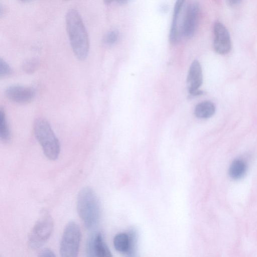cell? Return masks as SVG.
<instances>
[{"mask_svg":"<svg viewBox=\"0 0 257 257\" xmlns=\"http://www.w3.org/2000/svg\"><path fill=\"white\" fill-rule=\"evenodd\" d=\"M66 29L73 51L80 60L87 56L89 43L85 26L79 12L70 9L66 15Z\"/></svg>","mask_w":257,"mask_h":257,"instance_id":"cell-1","label":"cell"},{"mask_svg":"<svg viewBox=\"0 0 257 257\" xmlns=\"http://www.w3.org/2000/svg\"><path fill=\"white\" fill-rule=\"evenodd\" d=\"M77 209L85 226L91 229L98 223L101 216L99 200L92 189L85 187L78 195Z\"/></svg>","mask_w":257,"mask_h":257,"instance_id":"cell-2","label":"cell"},{"mask_svg":"<svg viewBox=\"0 0 257 257\" xmlns=\"http://www.w3.org/2000/svg\"><path fill=\"white\" fill-rule=\"evenodd\" d=\"M34 132L46 157L51 160L57 159L60 153V144L49 122L44 118L37 119Z\"/></svg>","mask_w":257,"mask_h":257,"instance_id":"cell-3","label":"cell"},{"mask_svg":"<svg viewBox=\"0 0 257 257\" xmlns=\"http://www.w3.org/2000/svg\"><path fill=\"white\" fill-rule=\"evenodd\" d=\"M81 231L78 225L70 221L65 226L61 240L60 254L61 257H78Z\"/></svg>","mask_w":257,"mask_h":257,"instance_id":"cell-4","label":"cell"},{"mask_svg":"<svg viewBox=\"0 0 257 257\" xmlns=\"http://www.w3.org/2000/svg\"><path fill=\"white\" fill-rule=\"evenodd\" d=\"M53 229L51 216L44 212L32 229L28 239L29 246L34 249L42 246L50 236Z\"/></svg>","mask_w":257,"mask_h":257,"instance_id":"cell-5","label":"cell"},{"mask_svg":"<svg viewBox=\"0 0 257 257\" xmlns=\"http://www.w3.org/2000/svg\"><path fill=\"white\" fill-rule=\"evenodd\" d=\"M86 257H113L101 232H94L89 237L86 246Z\"/></svg>","mask_w":257,"mask_h":257,"instance_id":"cell-6","label":"cell"},{"mask_svg":"<svg viewBox=\"0 0 257 257\" xmlns=\"http://www.w3.org/2000/svg\"><path fill=\"white\" fill-rule=\"evenodd\" d=\"M213 47L218 54H227L231 49L232 43L229 33L225 26L220 22L215 23L213 27Z\"/></svg>","mask_w":257,"mask_h":257,"instance_id":"cell-7","label":"cell"},{"mask_svg":"<svg viewBox=\"0 0 257 257\" xmlns=\"http://www.w3.org/2000/svg\"><path fill=\"white\" fill-rule=\"evenodd\" d=\"M199 5L196 2L188 5L181 26V33L186 38H191L194 34L197 25Z\"/></svg>","mask_w":257,"mask_h":257,"instance_id":"cell-8","label":"cell"},{"mask_svg":"<svg viewBox=\"0 0 257 257\" xmlns=\"http://www.w3.org/2000/svg\"><path fill=\"white\" fill-rule=\"evenodd\" d=\"M203 83V73L200 62L194 60L191 64L187 77V86L191 95H202L203 92L199 90Z\"/></svg>","mask_w":257,"mask_h":257,"instance_id":"cell-9","label":"cell"},{"mask_svg":"<svg viewBox=\"0 0 257 257\" xmlns=\"http://www.w3.org/2000/svg\"><path fill=\"white\" fill-rule=\"evenodd\" d=\"M5 94L10 100L19 103L30 101L34 96V91L31 88L22 85H11L5 90Z\"/></svg>","mask_w":257,"mask_h":257,"instance_id":"cell-10","label":"cell"},{"mask_svg":"<svg viewBox=\"0 0 257 257\" xmlns=\"http://www.w3.org/2000/svg\"><path fill=\"white\" fill-rule=\"evenodd\" d=\"M184 3V1H177L174 6L172 23L169 35V40L171 43H176L179 37L178 21Z\"/></svg>","mask_w":257,"mask_h":257,"instance_id":"cell-11","label":"cell"},{"mask_svg":"<svg viewBox=\"0 0 257 257\" xmlns=\"http://www.w3.org/2000/svg\"><path fill=\"white\" fill-rule=\"evenodd\" d=\"M215 112L214 104L208 100L198 103L194 109L195 116L199 118H208L212 116Z\"/></svg>","mask_w":257,"mask_h":257,"instance_id":"cell-12","label":"cell"},{"mask_svg":"<svg viewBox=\"0 0 257 257\" xmlns=\"http://www.w3.org/2000/svg\"><path fill=\"white\" fill-rule=\"evenodd\" d=\"M247 170L246 163L241 159H234L229 166L228 175L233 180H238L245 175Z\"/></svg>","mask_w":257,"mask_h":257,"instance_id":"cell-13","label":"cell"},{"mask_svg":"<svg viewBox=\"0 0 257 257\" xmlns=\"http://www.w3.org/2000/svg\"><path fill=\"white\" fill-rule=\"evenodd\" d=\"M128 245L126 252L124 253L126 257H140L138 249V234L137 230L131 228L128 233Z\"/></svg>","mask_w":257,"mask_h":257,"instance_id":"cell-14","label":"cell"},{"mask_svg":"<svg viewBox=\"0 0 257 257\" xmlns=\"http://www.w3.org/2000/svg\"><path fill=\"white\" fill-rule=\"evenodd\" d=\"M114 247L118 251L124 253L128 245V236L127 233H119L113 238Z\"/></svg>","mask_w":257,"mask_h":257,"instance_id":"cell-15","label":"cell"},{"mask_svg":"<svg viewBox=\"0 0 257 257\" xmlns=\"http://www.w3.org/2000/svg\"><path fill=\"white\" fill-rule=\"evenodd\" d=\"M0 138L4 142H8L11 139V133L4 110L0 109Z\"/></svg>","mask_w":257,"mask_h":257,"instance_id":"cell-16","label":"cell"},{"mask_svg":"<svg viewBox=\"0 0 257 257\" xmlns=\"http://www.w3.org/2000/svg\"><path fill=\"white\" fill-rule=\"evenodd\" d=\"M39 65V60L36 58H31L26 60L22 65V69L27 73L33 72Z\"/></svg>","mask_w":257,"mask_h":257,"instance_id":"cell-17","label":"cell"},{"mask_svg":"<svg viewBox=\"0 0 257 257\" xmlns=\"http://www.w3.org/2000/svg\"><path fill=\"white\" fill-rule=\"evenodd\" d=\"M118 38V32L116 30H111L104 35L102 41L105 45H112L116 42Z\"/></svg>","mask_w":257,"mask_h":257,"instance_id":"cell-18","label":"cell"},{"mask_svg":"<svg viewBox=\"0 0 257 257\" xmlns=\"http://www.w3.org/2000/svg\"><path fill=\"white\" fill-rule=\"evenodd\" d=\"M13 70L10 65L3 59H0V76L1 77L10 75Z\"/></svg>","mask_w":257,"mask_h":257,"instance_id":"cell-19","label":"cell"},{"mask_svg":"<svg viewBox=\"0 0 257 257\" xmlns=\"http://www.w3.org/2000/svg\"><path fill=\"white\" fill-rule=\"evenodd\" d=\"M38 257H56V256L50 249L45 248L40 252Z\"/></svg>","mask_w":257,"mask_h":257,"instance_id":"cell-20","label":"cell"},{"mask_svg":"<svg viewBox=\"0 0 257 257\" xmlns=\"http://www.w3.org/2000/svg\"><path fill=\"white\" fill-rule=\"evenodd\" d=\"M241 3L240 1H227V4L229 6L234 7H236L237 5H239Z\"/></svg>","mask_w":257,"mask_h":257,"instance_id":"cell-21","label":"cell"}]
</instances>
